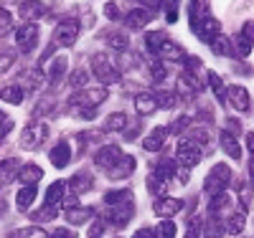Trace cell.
Wrapping results in <instances>:
<instances>
[{"mask_svg": "<svg viewBox=\"0 0 254 238\" xmlns=\"http://www.w3.org/2000/svg\"><path fill=\"white\" fill-rule=\"evenodd\" d=\"M231 183V167L226 162H219L211 167V172L203 180V192L206 195H216V192H224Z\"/></svg>", "mask_w": 254, "mask_h": 238, "instance_id": "cell-1", "label": "cell"}, {"mask_svg": "<svg viewBox=\"0 0 254 238\" xmlns=\"http://www.w3.org/2000/svg\"><path fill=\"white\" fill-rule=\"evenodd\" d=\"M46 137H49V127L44 122H31V124H26L23 135H20V147L23 149H38L46 142Z\"/></svg>", "mask_w": 254, "mask_h": 238, "instance_id": "cell-2", "label": "cell"}, {"mask_svg": "<svg viewBox=\"0 0 254 238\" xmlns=\"http://www.w3.org/2000/svg\"><path fill=\"white\" fill-rule=\"evenodd\" d=\"M135 213V205L132 203H125V205H107V210L102 213V221L110 223V226H117V228H125L130 223Z\"/></svg>", "mask_w": 254, "mask_h": 238, "instance_id": "cell-3", "label": "cell"}, {"mask_svg": "<svg viewBox=\"0 0 254 238\" xmlns=\"http://www.w3.org/2000/svg\"><path fill=\"white\" fill-rule=\"evenodd\" d=\"M176 162L183 167H193L201 162V147L190 140H181L176 144Z\"/></svg>", "mask_w": 254, "mask_h": 238, "instance_id": "cell-4", "label": "cell"}, {"mask_svg": "<svg viewBox=\"0 0 254 238\" xmlns=\"http://www.w3.org/2000/svg\"><path fill=\"white\" fill-rule=\"evenodd\" d=\"M135 167H137V162H135L132 155H120L117 162L112 167H107L104 172H107L110 180H125V178H130L132 172H135Z\"/></svg>", "mask_w": 254, "mask_h": 238, "instance_id": "cell-5", "label": "cell"}, {"mask_svg": "<svg viewBox=\"0 0 254 238\" xmlns=\"http://www.w3.org/2000/svg\"><path fill=\"white\" fill-rule=\"evenodd\" d=\"M153 210L158 218H173V215H178L183 210V200L178 198H168V195H160L155 203H153Z\"/></svg>", "mask_w": 254, "mask_h": 238, "instance_id": "cell-6", "label": "cell"}, {"mask_svg": "<svg viewBox=\"0 0 254 238\" xmlns=\"http://www.w3.org/2000/svg\"><path fill=\"white\" fill-rule=\"evenodd\" d=\"M120 155H122L120 144H104V147H99V149H97L94 162H97V167L107 170V167H112V165L117 162V157H120Z\"/></svg>", "mask_w": 254, "mask_h": 238, "instance_id": "cell-7", "label": "cell"}, {"mask_svg": "<svg viewBox=\"0 0 254 238\" xmlns=\"http://www.w3.org/2000/svg\"><path fill=\"white\" fill-rule=\"evenodd\" d=\"M219 144H221V149L231 157V160H242V144H239V140L229 132V129H221L219 132Z\"/></svg>", "mask_w": 254, "mask_h": 238, "instance_id": "cell-8", "label": "cell"}, {"mask_svg": "<svg viewBox=\"0 0 254 238\" xmlns=\"http://www.w3.org/2000/svg\"><path fill=\"white\" fill-rule=\"evenodd\" d=\"M92 66H94V74H97V79L102 84H115L117 81V71L110 66V61L104 58V56H94Z\"/></svg>", "mask_w": 254, "mask_h": 238, "instance_id": "cell-9", "label": "cell"}, {"mask_svg": "<svg viewBox=\"0 0 254 238\" xmlns=\"http://www.w3.org/2000/svg\"><path fill=\"white\" fill-rule=\"evenodd\" d=\"M18 183H23V185H36L41 178H44V170H41L38 165L28 162V165H20L18 167Z\"/></svg>", "mask_w": 254, "mask_h": 238, "instance_id": "cell-10", "label": "cell"}, {"mask_svg": "<svg viewBox=\"0 0 254 238\" xmlns=\"http://www.w3.org/2000/svg\"><path fill=\"white\" fill-rule=\"evenodd\" d=\"M76 33H79V26H76V23H61V26L54 31V43L71 46V43L76 41Z\"/></svg>", "mask_w": 254, "mask_h": 238, "instance_id": "cell-11", "label": "cell"}, {"mask_svg": "<svg viewBox=\"0 0 254 238\" xmlns=\"http://www.w3.org/2000/svg\"><path fill=\"white\" fill-rule=\"evenodd\" d=\"M165 137H168V127H160V129H153L150 135L145 137L142 147L147 149V152H160V149L165 147Z\"/></svg>", "mask_w": 254, "mask_h": 238, "instance_id": "cell-12", "label": "cell"}, {"mask_svg": "<svg viewBox=\"0 0 254 238\" xmlns=\"http://www.w3.org/2000/svg\"><path fill=\"white\" fill-rule=\"evenodd\" d=\"M49 157H51L54 167H66V165L71 162V144H69V142H59L51 152H49Z\"/></svg>", "mask_w": 254, "mask_h": 238, "instance_id": "cell-13", "label": "cell"}, {"mask_svg": "<svg viewBox=\"0 0 254 238\" xmlns=\"http://www.w3.org/2000/svg\"><path fill=\"white\" fill-rule=\"evenodd\" d=\"M244 226H247V210L242 208V210H234V213L229 215V221H226V226H224V233L239 236V233L244 231Z\"/></svg>", "mask_w": 254, "mask_h": 238, "instance_id": "cell-14", "label": "cell"}, {"mask_svg": "<svg viewBox=\"0 0 254 238\" xmlns=\"http://www.w3.org/2000/svg\"><path fill=\"white\" fill-rule=\"evenodd\" d=\"M36 36H38V31H36V26H33V23L20 26V28H18V33H15L18 46L23 48V51H31V48H33V43H36Z\"/></svg>", "mask_w": 254, "mask_h": 238, "instance_id": "cell-15", "label": "cell"}, {"mask_svg": "<svg viewBox=\"0 0 254 238\" xmlns=\"http://www.w3.org/2000/svg\"><path fill=\"white\" fill-rule=\"evenodd\" d=\"M226 96H229L231 106H234L237 112H247V109H249V94H247L244 86H231Z\"/></svg>", "mask_w": 254, "mask_h": 238, "instance_id": "cell-16", "label": "cell"}, {"mask_svg": "<svg viewBox=\"0 0 254 238\" xmlns=\"http://www.w3.org/2000/svg\"><path fill=\"white\" fill-rule=\"evenodd\" d=\"M94 208H81V205H74V208H66V221L69 223H74V226H79V223H87V221H92L94 218Z\"/></svg>", "mask_w": 254, "mask_h": 238, "instance_id": "cell-17", "label": "cell"}, {"mask_svg": "<svg viewBox=\"0 0 254 238\" xmlns=\"http://www.w3.org/2000/svg\"><path fill=\"white\" fill-rule=\"evenodd\" d=\"M36 195H38V188L36 185H23L18 190V195H15V205H18V210H28L31 208V203L36 200Z\"/></svg>", "mask_w": 254, "mask_h": 238, "instance_id": "cell-18", "label": "cell"}, {"mask_svg": "<svg viewBox=\"0 0 254 238\" xmlns=\"http://www.w3.org/2000/svg\"><path fill=\"white\" fill-rule=\"evenodd\" d=\"M135 109H137V114H142V117H150V114L158 109V101H155L153 94H137V96H135Z\"/></svg>", "mask_w": 254, "mask_h": 238, "instance_id": "cell-19", "label": "cell"}, {"mask_svg": "<svg viewBox=\"0 0 254 238\" xmlns=\"http://www.w3.org/2000/svg\"><path fill=\"white\" fill-rule=\"evenodd\" d=\"M18 160H3L0 162V188H5L8 183H13L15 180V175H18Z\"/></svg>", "mask_w": 254, "mask_h": 238, "instance_id": "cell-20", "label": "cell"}, {"mask_svg": "<svg viewBox=\"0 0 254 238\" xmlns=\"http://www.w3.org/2000/svg\"><path fill=\"white\" fill-rule=\"evenodd\" d=\"M221 233H224V221L219 215H208V221L203 223L201 238H221Z\"/></svg>", "mask_w": 254, "mask_h": 238, "instance_id": "cell-21", "label": "cell"}, {"mask_svg": "<svg viewBox=\"0 0 254 238\" xmlns=\"http://www.w3.org/2000/svg\"><path fill=\"white\" fill-rule=\"evenodd\" d=\"M71 190H74V195H81V192H89L92 190V175L89 172H76V175L69 180Z\"/></svg>", "mask_w": 254, "mask_h": 238, "instance_id": "cell-22", "label": "cell"}, {"mask_svg": "<svg viewBox=\"0 0 254 238\" xmlns=\"http://www.w3.org/2000/svg\"><path fill=\"white\" fill-rule=\"evenodd\" d=\"M165 190H168V180L163 178V175H158V172L153 170L150 175H147V192L150 195H165Z\"/></svg>", "mask_w": 254, "mask_h": 238, "instance_id": "cell-23", "label": "cell"}, {"mask_svg": "<svg viewBox=\"0 0 254 238\" xmlns=\"http://www.w3.org/2000/svg\"><path fill=\"white\" fill-rule=\"evenodd\" d=\"M104 203L107 205H125V203H132V190H110L104 195Z\"/></svg>", "mask_w": 254, "mask_h": 238, "instance_id": "cell-24", "label": "cell"}, {"mask_svg": "<svg viewBox=\"0 0 254 238\" xmlns=\"http://www.w3.org/2000/svg\"><path fill=\"white\" fill-rule=\"evenodd\" d=\"M104 129H107V132H125V129H127V114L125 112L110 114L107 122H104Z\"/></svg>", "mask_w": 254, "mask_h": 238, "instance_id": "cell-25", "label": "cell"}, {"mask_svg": "<svg viewBox=\"0 0 254 238\" xmlns=\"http://www.w3.org/2000/svg\"><path fill=\"white\" fill-rule=\"evenodd\" d=\"M64 190H66V183L56 180V183L46 190V203H49V205H61V203H64Z\"/></svg>", "mask_w": 254, "mask_h": 238, "instance_id": "cell-26", "label": "cell"}, {"mask_svg": "<svg viewBox=\"0 0 254 238\" xmlns=\"http://www.w3.org/2000/svg\"><path fill=\"white\" fill-rule=\"evenodd\" d=\"M229 195H226V190L224 192H216V195H211V203H208V215H219L226 205H229Z\"/></svg>", "mask_w": 254, "mask_h": 238, "instance_id": "cell-27", "label": "cell"}, {"mask_svg": "<svg viewBox=\"0 0 254 238\" xmlns=\"http://www.w3.org/2000/svg\"><path fill=\"white\" fill-rule=\"evenodd\" d=\"M0 99L8 104H20L23 101V89L20 86H5V89H0Z\"/></svg>", "mask_w": 254, "mask_h": 238, "instance_id": "cell-28", "label": "cell"}, {"mask_svg": "<svg viewBox=\"0 0 254 238\" xmlns=\"http://www.w3.org/2000/svg\"><path fill=\"white\" fill-rule=\"evenodd\" d=\"M153 238H176V223H171V218H163V223L155 226Z\"/></svg>", "mask_w": 254, "mask_h": 238, "instance_id": "cell-29", "label": "cell"}, {"mask_svg": "<svg viewBox=\"0 0 254 238\" xmlns=\"http://www.w3.org/2000/svg\"><path fill=\"white\" fill-rule=\"evenodd\" d=\"M8 238H49V233L44 228H20V231H13Z\"/></svg>", "mask_w": 254, "mask_h": 238, "instance_id": "cell-30", "label": "cell"}, {"mask_svg": "<svg viewBox=\"0 0 254 238\" xmlns=\"http://www.w3.org/2000/svg\"><path fill=\"white\" fill-rule=\"evenodd\" d=\"M56 215H59V205H49V203H44V208L33 213V221H54Z\"/></svg>", "mask_w": 254, "mask_h": 238, "instance_id": "cell-31", "label": "cell"}, {"mask_svg": "<svg viewBox=\"0 0 254 238\" xmlns=\"http://www.w3.org/2000/svg\"><path fill=\"white\" fill-rule=\"evenodd\" d=\"M158 53L165 56V58H178V56H181V48L176 46L173 41H165V38H163L160 46H158Z\"/></svg>", "mask_w": 254, "mask_h": 238, "instance_id": "cell-32", "label": "cell"}, {"mask_svg": "<svg viewBox=\"0 0 254 238\" xmlns=\"http://www.w3.org/2000/svg\"><path fill=\"white\" fill-rule=\"evenodd\" d=\"M147 20H150V15H147L145 10H132L130 15H127V26L130 28H142Z\"/></svg>", "mask_w": 254, "mask_h": 238, "instance_id": "cell-33", "label": "cell"}, {"mask_svg": "<svg viewBox=\"0 0 254 238\" xmlns=\"http://www.w3.org/2000/svg\"><path fill=\"white\" fill-rule=\"evenodd\" d=\"M201 233H203V221L201 218H190L183 238H201Z\"/></svg>", "mask_w": 254, "mask_h": 238, "instance_id": "cell-34", "label": "cell"}, {"mask_svg": "<svg viewBox=\"0 0 254 238\" xmlns=\"http://www.w3.org/2000/svg\"><path fill=\"white\" fill-rule=\"evenodd\" d=\"M41 13H44V8H41V5H36V3H26L23 8H20V15H23L26 20H36Z\"/></svg>", "mask_w": 254, "mask_h": 238, "instance_id": "cell-35", "label": "cell"}, {"mask_svg": "<svg viewBox=\"0 0 254 238\" xmlns=\"http://www.w3.org/2000/svg\"><path fill=\"white\" fill-rule=\"evenodd\" d=\"M208 132H206V129L203 127H193V129H190V142H196V144H208Z\"/></svg>", "mask_w": 254, "mask_h": 238, "instance_id": "cell-36", "label": "cell"}, {"mask_svg": "<svg viewBox=\"0 0 254 238\" xmlns=\"http://www.w3.org/2000/svg\"><path fill=\"white\" fill-rule=\"evenodd\" d=\"M64 69H66V58H56V63H54V71H51V81H54V84H59V79H61Z\"/></svg>", "mask_w": 254, "mask_h": 238, "instance_id": "cell-37", "label": "cell"}, {"mask_svg": "<svg viewBox=\"0 0 254 238\" xmlns=\"http://www.w3.org/2000/svg\"><path fill=\"white\" fill-rule=\"evenodd\" d=\"M155 101H158V106H163V109H171V106L176 104V96H173V94H165V92H160V94L155 96Z\"/></svg>", "mask_w": 254, "mask_h": 238, "instance_id": "cell-38", "label": "cell"}, {"mask_svg": "<svg viewBox=\"0 0 254 238\" xmlns=\"http://www.w3.org/2000/svg\"><path fill=\"white\" fill-rule=\"evenodd\" d=\"M188 127H190V119H188V117H181V119H176L171 127H168V132L178 135V132H183V129H188Z\"/></svg>", "mask_w": 254, "mask_h": 238, "instance_id": "cell-39", "label": "cell"}, {"mask_svg": "<svg viewBox=\"0 0 254 238\" xmlns=\"http://www.w3.org/2000/svg\"><path fill=\"white\" fill-rule=\"evenodd\" d=\"M208 81H211V86H214L216 96H219V99L224 101V84H221V79H219V76H216L214 71H211V74H208Z\"/></svg>", "mask_w": 254, "mask_h": 238, "instance_id": "cell-40", "label": "cell"}, {"mask_svg": "<svg viewBox=\"0 0 254 238\" xmlns=\"http://www.w3.org/2000/svg\"><path fill=\"white\" fill-rule=\"evenodd\" d=\"M8 31H10V13L0 10V36H5Z\"/></svg>", "mask_w": 254, "mask_h": 238, "instance_id": "cell-41", "label": "cell"}, {"mask_svg": "<svg viewBox=\"0 0 254 238\" xmlns=\"http://www.w3.org/2000/svg\"><path fill=\"white\" fill-rule=\"evenodd\" d=\"M51 238H79V236H76V231H71V228H56Z\"/></svg>", "mask_w": 254, "mask_h": 238, "instance_id": "cell-42", "label": "cell"}, {"mask_svg": "<svg viewBox=\"0 0 254 238\" xmlns=\"http://www.w3.org/2000/svg\"><path fill=\"white\" fill-rule=\"evenodd\" d=\"M10 129H13V122H10V119H3V122H0V140H3V137L10 132Z\"/></svg>", "mask_w": 254, "mask_h": 238, "instance_id": "cell-43", "label": "cell"}, {"mask_svg": "<svg viewBox=\"0 0 254 238\" xmlns=\"http://www.w3.org/2000/svg\"><path fill=\"white\" fill-rule=\"evenodd\" d=\"M214 51H216V53H226V51H229V46H226V41H224V38H216Z\"/></svg>", "mask_w": 254, "mask_h": 238, "instance_id": "cell-44", "label": "cell"}, {"mask_svg": "<svg viewBox=\"0 0 254 238\" xmlns=\"http://www.w3.org/2000/svg\"><path fill=\"white\" fill-rule=\"evenodd\" d=\"M102 231H104V223H94V226L89 228V238H99Z\"/></svg>", "mask_w": 254, "mask_h": 238, "instance_id": "cell-45", "label": "cell"}, {"mask_svg": "<svg viewBox=\"0 0 254 238\" xmlns=\"http://www.w3.org/2000/svg\"><path fill=\"white\" fill-rule=\"evenodd\" d=\"M153 76H155V79H158V81H160V79H163V76H165V69H163V66H160V63H153Z\"/></svg>", "mask_w": 254, "mask_h": 238, "instance_id": "cell-46", "label": "cell"}, {"mask_svg": "<svg viewBox=\"0 0 254 238\" xmlns=\"http://www.w3.org/2000/svg\"><path fill=\"white\" fill-rule=\"evenodd\" d=\"M84 79H87V76H84V71H76V74L71 76V84H74V86H81Z\"/></svg>", "mask_w": 254, "mask_h": 238, "instance_id": "cell-47", "label": "cell"}, {"mask_svg": "<svg viewBox=\"0 0 254 238\" xmlns=\"http://www.w3.org/2000/svg\"><path fill=\"white\" fill-rule=\"evenodd\" d=\"M244 36H247V41H254V23H252V20L244 26Z\"/></svg>", "mask_w": 254, "mask_h": 238, "instance_id": "cell-48", "label": "cell"}, {"mask_svg": "<svg viewBox=\"0 0 254 238\" xmlns=\"http://www.w3.org/2000/svg\"><path fill=\"white\" fill-rule=\"evenodd\" d=\"M132 238H153V231H150V228H140Z\"/></svg>", "mask_w": 254, "mask_h": 238, "instance_id": "cell-49", "label": "cell"}, {"mask_svg": "<svg viewBox=\"0 0 254 238\" xmlns=\"http://www.w3.org/2000/svg\"><path fill=\"white\" fill-rule=\"evenodd\" d=\"M247 149L254 155V132H249V135H247Z\"/></svg>", "mask_w": 254, "mask_h": 238, "instance_id": "cell-50", "label": "cell"}, {"mask_svg": "<svg viewBox=\"0 0 254 238\" xmlns=\"http://www.w3.org/2000/svg\"><path fill=\"white\" fill-rule=\"evenodd\" d=\"M249 178H252V188H254V155L249 160Z\"/></svg>", "mask_w": 254, "mask_h": 238, "instance_id": "cell-51", "label": "cell"}, {"mask_svg": "<svg viewBox=\"0 0 254 238\" xmlns=\"http://www.w3.org/2000/svg\"><path fill=\"white\" fill-rule=\"evenodd\" d=\"M0 213H5V200H0Z\"/></svg>", "mask_w": 254, "mask_h": 238, "instance_id": "cell-52", "label": "cell"}, {"mask_svg": "<svg viewBox=\"0 0 254 238\" xmlns=\"http://www.w3.org/2000/svg\"><path fill=\"white\" fill-rule=\"evenodd\" d=\"M3 119H8V117H5V114H3V112H0V122H3Z\"/></svg>", "mask_w": 254, "mask_h": 238, "instance_id": "cell-53", "label": "cell"}]
</instances>
